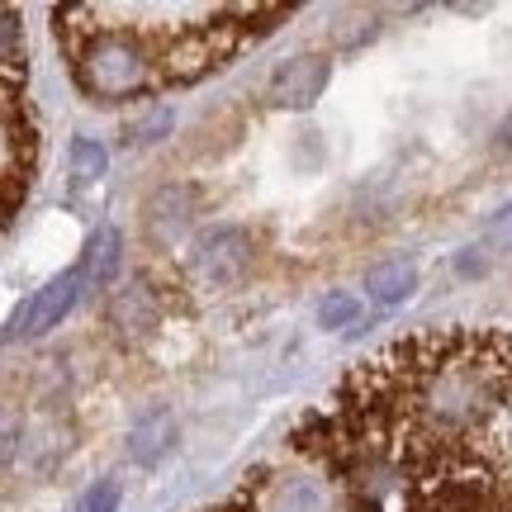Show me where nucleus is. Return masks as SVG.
<instances>
[{
    "instance_id": "14",
    "label": "nucleus",
    "mask_w": 512,
    "mask_h": 512,
    "mask_svg": "<svg viewBox=\"0 0 512 512\" xmlns=\"http://www.w3.org/2000/svg\"><path fill=\"white\" fill-rule=\"evenodd\" d=\"M484 242L494 252H512V209H498L494 219L484 223Z\"/></svg>"
},
{
    "instance_id": "8",
    "label": "nucleus",
    "mask_w": 512,
    "mask_h": 512,
    "mask_svg": "<svg viewBox=\"0 0 512 512\" xmlns=\"http://www.w3.org/2000/svg\"><path fill=\"white\" fill-rule=\"evenodd\" d=\"M171 441H176V413L171 408H152V413H143V418L133 422L128 451H133L138 465H157L171 451Z\"/></svg>"
},
{
    "instance_id": "3",
    "label": "nucleus",
    "mask_w": 512,
    "mask_h": 512,
    "mask_svg": "<svg viewBox=\"0 0 512 512\" xmlns=\"http://www.w3.org/2000/svg\"><path fill=\"white\" fill-rule=\"evenodd\" d=\"M328 81H332L328 57L299 53V57H285L271 72L266 95H271V105H280V110H313V105L323 100V91H328Z\"/></svg>"
},
{
    "instance_id": "9",
    "label": "nucleus",
    "mask_w": 512,
    "mask_h": 512,
    "mask_svg": "<svg viewBox=\"0 0 512 512\" xmlns=\"http://www.w3.org/2000/svg\"><path fill=\"white\" fill-rule=\"evenodd\" d=\"M413 290H418V266H413V261H380V266L366 271V294L380 309L403 304Z\"/></svg>"
},
{
    "instance_id": "2",
    "label": "nucleus",
    "mask_w": 512,
    "mask_h": 512,
    "mask_svg": "<svg viewBox=\"0 0 512 512\" xmlns=\"http://www.w3.org/2000/svg\"><path fill=\"white\" fill-rule=\"evenodd\" d=\"M38 171V124L29 100L19 95V81H5V157H0V181H5V223L19 214V204L34 185Z\"/></svg>"
},
{
    "instance_id": "1",
    "label": "nucleus",
    "mask_w": 512,
    "mask_h": 512,
    "mask_svg": "<svg viewBox=\"0 0 512 512\" xmlns=\"http://www.w3.org/2000/svg\"><path fill=\"white\" fill-rule=\"evenodd\" d=\"M290 5H57L53 38L72 81L100 105L152 100L228 67Z\"/></svg>"
},
{
    "instance_id": "13",
    "label": "nucleus",
    "mask_w": 512,
    "mask_h": 512,
    "mask_svg": "<svg viewBox=\"0 0 512 512\" xmlns=\"http://www.w3.org/2000/svg\"><path fill=\"white\" fill-rule=\"evenodd\" d=\"M119 498H124V489H119L114 479H100L95 489H86V498L76 503V512H119Z\"/></svg>"
},
{
    "instance_id": "10",
    "label": "nucleus",
    "mask_w": 512,
    "mask_h": 512,
    "mask_svg": "<svg viewBox=\"0 0 512 512\" xmlns=\"http://www.w3.org/2000/svg\"><path fill=\"white\" fill-rule=\"evenodd\" d=\"M119 261H124V238H119V228H100V233L91 238V247H86L81 271H86V280H91V285L110 290L114 275H119Z\"/></svg>"
},
{
    "instance_id": "12",
    "label": "nucleus",
    "mask_w": 512,
    "mask_h": 512,
    "mask_svg": "<svg viewBox=\"0 0 512 512\" xmlns=\"http://www.w3.org/2000/svg\"><path fill=\"white\" fill-rule=\"evenodd\" d=\"M318 318H323V328H351L356 318H361V299L347 290H337L323 299V309H318Z\"/></svg>"
},
{
    "instance_id": "15",
    "label": "nucleus",
    "mask_w": 512,
    "mask_h": 512,
    "mask_svg": "<svg viewBox=\"0 0 512 512\" xmlns=\"http://www.w3.org/2000/svg\"><path fill=\"white\" fill-rule=\"evenodd\" d=\"M124 133H128V143H138V138H147V133H171V114H166L162 105H157V110L147 114L143 124H128Z\"/></svg>"
},
{
    "instance_id": "6",
    "label": "nucleus",
    "mask_w": 512,
    "mask_h": 512,
    "mask_svg": "<svg viewBox=\"0 0 512 512\" xmlns=\"http://www.w3.org/2000/svg\"><path fill=\"white\" fill-rule=\"evenodd\" d=\"M190 223H195V185H185V181L162 185L143 209V233H147V242L162 247V252L185 238Z\"/></svg>"
},
{
    "instance_id": "11",
    "label": "nucleus",
    "mask_w": 512,
    "mask_h": 512,
    "mask_svg": "<svg viewBox=\"0 0 512 512\" xmlns=\"http://www.w3.org/2000/svg\"><path fill=\"white\" fill-rule=\"evenodd\" d=\"M105 147L95 143V138H76L72 143V176L76 181H100L105 176Z\"/></svg>"
},
{
    "instance_id": "17",
    "label": "nucleus",
    "mask_w": 512,
    "mask_h": 512,
    "mask_svg": "<svg viewBox=\"0 0 512 512\" xmlns=\"http://www.w3.org/2000/svg\"><path fill=\"white\" fill-rule=\"evenodd\" d=\"M498 147H503V152H512V114L498 124Z\"/></svg>"
},
{
    "instance_id": "4",
    "label": "nucleus",
    "mask_w": 512,
    "mask_h": 512,
    "mask_svg": "<svg viewBox=\"0 0 512 512\" xmlns=\"http://www.w3.org/2000/svg\"><path fill=\"white\" fill-rule=\"evenodd\" d=\"M195 266H200V275L214 290H233L242 275L252 271V233H247V228H233V223L204 233V238L195 242Z\"/></svg>"
},
{
    "instance_id": "7",
    "label": "nucleus",
    "mask_w": 512,
    "mask_h": 512,
    "mask_svg": "<svg viewBox=\"0 0 512 512\" xmlns=\"http://www.w3.org/2000/svg\"><path fill=\"white\" fill-rule=\"evenodd\" d=\"M105 318H110V328L119 332V337H128V342L152 337V332H157V323H162V294L152 290L147 280H133V285H124V290L110 294V309H105Z\"/></svg>"
},
{
    "instance_id": "16",
    "label": "nucleus",
    "mask_w": 512,
    "mask_h": 512,
    "mask_svg": "<svg viewBox=\"0 0 512 512\" xmlns=\"http://www.w3.org/2000/svg\"><path fill=\"white\" fill-rule=\"evenodd\" d=\"M456 271L460 275H484V271H489V261L479 256V247H465V252L456 256Z\"/></svg>"
},
{
    "instance_id": "5",
    "label": "nucleus",
    "mask_w": 512,
    "mask_h": 512,
    "mask_svg": "<svg viewBox=\"0 0 512 512\" xmlns=\"http://www.w3.org/2000/svg\"><path fill=\"white\" fill-rule=\"evenodd\" d=\"M81 280H86V271H67L57 275V280H48L43 290L24 304V309L15 313V323H10V342L15 337H43V332H53L67 313L76 309V299H81Z\"/></svg>"
}]
</instances>
